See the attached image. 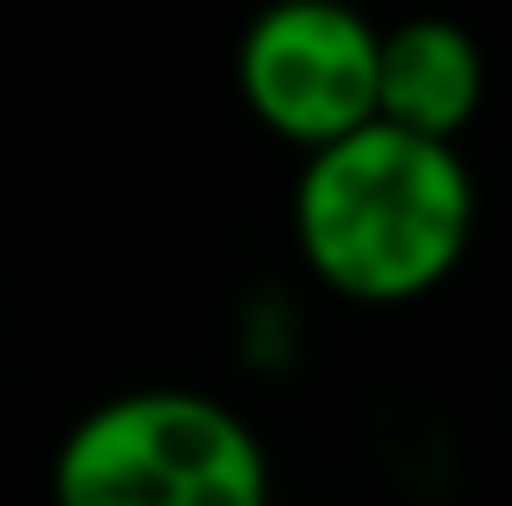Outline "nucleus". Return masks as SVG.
<instances>
[{
    "label": "nucleus",
    "mask_w": 512,
    "mask_h": 506,
    "mask_svg": "<svg viewBox=\"0 0 512 506\" xmlns=\"http://www.w3.org/2000/svg\"><path fill=\"white\" fill-rule=\"evenodd\" d=\"M480 221L474 169L441 137L370 124L305 150L292 241L318 286L350 305H409L448 286Z\"/></svg>",
    "instance_id": "1"
},
{
    "label": "nucleus",
    "mask_w": 512,
    "mask_h": 506,
    "mask_svg": "<svg viewBox=\"0 0 512 506\" xmlns=\"http://www.w3.org/2000/svg\"><path fill=\"white\" fill-rule=\"evenodd\" d=\"M52 506H273V468L214 396L124 390L65 429Z\"/></svg>",
    "instance_id": "2"
},
{
    "label": "nucleus",
    "mask_w": 512,
    "mask_h": 506,
    "mask_svg": "<svg viewBox=\"0 0 512 506\" xmlns=\"http://www.w3.org/2000/svg\"><path fill=\"white\" fill-rule=\"evenodd\" d=\"M234 85L253 124L318 150L376 117V20L350 0H266L234 46Z\"/></svg>",
    "instance_id": "3"
},
{
    "label": "nucleus",
    "mask_w": 512,
    "mask_h": 506,
    "mask_svg": "<svg viewBox=\"0 0 512 506\" xmlns=\"http://www.w3.org/2000/svg\"><path fill=\"white\" fill-rule=\"evenodd\" d=\"M487 104V52L448 13L376 26V117L422 137L461 143Z\"/></svg>",
    "instance_id": "4"
}]
</instances>
